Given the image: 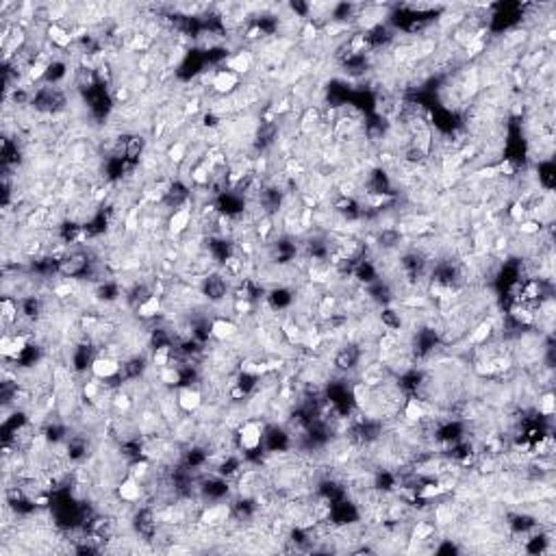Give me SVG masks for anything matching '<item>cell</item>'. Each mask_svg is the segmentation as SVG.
<instances>
[{
    "instance_id": "1",
    "label": "cell",
    "mask_w": 556,
    "mask_h": 556,
    "mask_svg": "<svg viewBox=\"0 0 556 556\" xmlns=\"http://www.w3.org/2000/svg\"><path fill=\"white\" fill-rule=\"evenodd\" d=\"M89 372L98 380H113L122 372V361H120V358H115V356H109V354H96Z\"/></svg>"
},
{
    "instance_id": "2",
    "label": "cell",
    "mask_w": 556,
    "mask_h": 556,
    "mask_svg": "<svg viewBox=\"0 0 556 556\" xmlns=\"http://www.w3.org/2000/svg\"><path fill=\"white\" fill-rule=\"evenodd\" d=\"M176 402H178V409L185 415H195L205 404L200 387H178L176 389Z\"/></svg>"
},
{
    "instance_id": "3",
    "label": "cell",
    "mask_w": 556,
    "mask_h": 556,
    "mask_svg": "<svg viewBox=\"0 0 556 556\" xmlns=\"http://www.w3.org/2000/svg\"><path fill=\"white\" fill-rule=\"evenodd\" d=\"M242 76H237L235 72L226 70V68H220L213 76V83H211V91H215L217 96H233L239 85H242Z\"/></svg>"
},
{
    "instance_id": "4",
    "label": "cell",
    "mask_w": 556,
    "mask_h": 556,
    "mask_svg": "<svg viewBox=\"0 0 556 556\" xmlns=\"http://www.w3.org/2000/svg\"><path fill=\"white\" fill-rule=\"evenodd\" d=\"M115 494L122 502H133V504H142L144 502V482L133 478V476H126L124 480L118 482L115 487Z\"/></svg>"
},
{
    "instance_id": "5",
    "label": "cell",
    "mask_w": 556,
    "mask_h": 556,
    "mask_svg": "<svg viewBox=\"0 0 556 556\" xmlns=\"http://www.w3.org/2000/svg\"><path fill=\"white\" fill-rule=\"evenodd\" d=\"M239 331V324L231 317H213L211 322V337L215 341H233Z\"/></svg>"
},
{
    "instance_id": "6",
    "label": "cell",
    "mask_w": 556,
    "mask_h": 556,
    "mask_svg": "<svg viewBox=\"0 0 556 556\" xmlns=\"http://www.w3.org/2000/svg\"><path fill=\"white\" fill-rule=\"evenodd\" d=\"M535 411L539 417H552L554 411H556V400H554V391L548 389V391H541L537 396V404H535Z\"/></svg>"
}]
</instances>
